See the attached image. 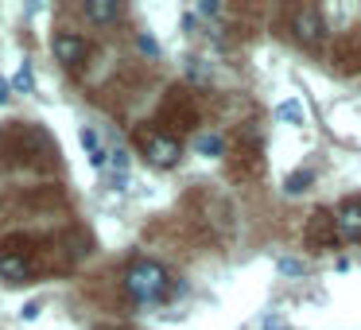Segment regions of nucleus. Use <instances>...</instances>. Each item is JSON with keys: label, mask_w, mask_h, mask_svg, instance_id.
I'll list each match as a JSON object with an SVG mask.
<instances>
[{"label": "nucleus", "mask_w": 361, "mask_h": 330, "mask_svg": "<svg viewBox=\"0 0 361 330\" xmlns=\"http://www.w3.org/2000/svg\"><path fill=\"white\" fill-rule=\"evenodd\" d=\"M125 288L136 303H164L171 295V276L156 260H133L125 272Z\"/></svg>", "instance_id": "1"}, {"label": "nucleus", "mask_w": 361, "mask_h": 330, "mask_svg": "<svg viewBox=\"0 0 361 330\" xmlns=\"http://www.w3.org/2000/svg\"><path fill=\"white\" fill-rule=\"evenodd\" d=\"M226 167L233 183H252L264 175V156H260V140L252 136V128H241L233 136V152H229Z\"/></svg>", "instance_id": "2"}, {"label": "nucleus", "mask_w": 361, "mask_h": 330, "mask_svg": "<svg viewBox=\"0 0 361 330\" xmlns=\"http://www.w3.org/2000/svg\"><path fill=\"white\" fill-rule=\"evenodd\" d=\"M136 144H140L144 156H148L152 164H159V167H171L175 159H179V140H175V136H164V133H148V128H140V133H136Z\"/></svg>", "instance_id": "3"}, {"label": "nucleus", "mask_w": 361, "mask_h": 330, "mask_svg": "<svg viewBox=\"0 0 361 330\" xmlns=\"http://www.w3.org/2000/svg\"><path fill=\"white\" fill-rule=\"evenodd\" d=\"M159 117L171 121L175 128H195V125H198V109H195V102H190L187 90H171V94L164 97V109H159Z\"/></svg>", "instance_id": "4"}, {"label": "nucleus", "mask_w": 361, "mask_h": 330, "mask_svg": "<svg viewBox=\"0 0 361 330\" xmlns=\"http://www.w3.org/2000/svg\"><path fill=\"white\" fill-rule=\"evenodd\" d=\"M338 218L330 210H314L311 218H307V245L311 249H334L338 245Z\"/></svg>", "instance_id": "5"}, {"label": "nucleus", "mask_w": 361, "mask_h": 330, "mask_svg": "<svg viewBox=\"0 0 361 330\" xmlns=\"http://www.w3.org/2000/svg\"><path fill=\"white\" fill-rule=\"evenodd\" d=\"M330 59H334V71H338V74H350V78H353V74H361V35H357V32L338 35Z\"/></svg>", "instance_id": "6"}, {"label": "nucleus", "mask_w": 361, "mask_h": 330, "mask_svg": "<svg viewBox=\"0 0 361 330\" xmlns=\"http://www.w3.org/2000/svg\"><path fill=\"white\" fill-rule=\"evenodd\" d=\"M322 12L319 8H295L291 12V32H295L299 43H307V47H319L322 43Z\"/></svg>", "instance_id": "7"}, {"label": "nucleus", "mask_w": 361, "mask_h": 330, "mask_svg": "<svg viewBox=\"0 0 361 330\" xmlns=\"http://www.w3.org/2000/svg\"><path fill=\"white\" fill-rule=\"evenodd\" d=\"M51 47H55V59L66 63V66H82L86 55H90L86 39H78V35H71V32H59L55 39H51Z\"/></svg>", "instance_id": "8"}, {"label": "nucleus", "mask_w": 361, "mask_h": 330, "mask_svg": "<svg viewBox=\"0 0 361 330\" xmlns=\"http://www.w3.org/2000/svg\"><path fill=\"white\" fill-rule=\"evenodd\" d=\"M338 233L345 241H361V198H345L338 210Z\"/></svg>", "instance_id": "9"}, {"label": "nucleus", "mask_w": 361, "mask_h": 330, "mask_svg": "<svg viewBox=\"0 0 361 330\" xmlns=\"http://www.w3.org/2000/svg\"><path fill=\"white\" fill-rule=\"evenodd\" d=\"M82 148L90 152V164H94V167H105V164H109V152L102 148V140H97L94 128H82Z\"/></svg>", "instance_id": "10"}, {"label": "nucleus", "mask_w": 361, "mask_h": 330, "mask_svg": "<svg viewBox=\"0 0 361 330\" xmlns=\"http://www.w3.org/2000/svg\"><path fill=\"white\" fill-rule=\"evenodd\" d=\"M86 16L94 20V24H109V20L121 16V4H113V0H94V4H86Z\"/></svg>", "instance_id": "11"}, {"label": "nucleus", "mask_w": 361, "mask_h": 330, "mask_svg": "<svg viewBox=\"0 0 361 330\" xmlns=\"http://www.w3.org/2000/svg\"><path fill=\"white\" fill-rule=\"evenodd\" d=\"M195 148L202 152V156H221V152H226V140H221V136H214V133H202L195 140Z\"/></svg>", "instance_id": "12"}, {"label": "nucleus", "mask_w": 361, "mask_h": 330, "mask_svg": "<svg viewBox=\"0 0 361 330\" xmlns=\"http://www.w3.org/2000/svg\"><path fill=\"white\" fill-rule=\"evenodd\" d=\"M276 117L288 121V125H303V105H299V102H283L280 109H276Z\"/></svg>", "instance_id": "13"}, {"label": "nucleus", "mask_w": 361, "mask_h": 330, "mask_svg": "<svg viewBox=\"0 0 361 330\" xmlns=\"http://www.w3.org/2000/svg\"><path fill=\"white\" fill-rule=\"evenodd\" d=\"M311 179H314L311 171H295V175H288V183H283V190H288V195H303V190L311 187Z\"/></svg>", "instance_id": "14"}, {"label": "nucleus", "mask_w": 361, "mask_h": 330, "mask_svg": "<svg viewBox=\"0 0 361 330\" xmlns=\"http://www.w3.org/2000/svg\"><path fill=\"white\" fill-rule=\"evenodd\" d=\"M276 268H280V276H303L307 272V264H303V260H295V257H280V264H276Z\"/></svg>", "instance_id": "15"}, {"label": "nucleus", "mask_w": 361, "mask_h": 330, "mask_svg": "<svg viewBox=\"0 0 361 330\" xmlns=\"http://www.w3.org/2000/svg\"><path fill=\"white\" fill-rule=\"evenodd\" d=\"M32 86H35V82H32V66H20V71H16V90H20V94H27Z\"/></svg>", "instance_id": "16"}, {"label": "nucleus", "mask_w": 361, "mask_h": 330, "mask_svg": "<svg viewBox=\"0 0 361 330\" xmlns=\"http://www.w3.org/2000/svg\"><path fill=\"white\" fill-rule=\"evenodd\" d=\"M264 330H288V322H283L280 314H268V319H264Z\"/></svg>", "instance_id": "17"}, {"label": "nucleus", "mask_w": 361, "mask_h": 330, "mask_svg": "<svg viewBox=\"0 0 361 330\" xmlns=\"http://www.w3.org/2000/svg\"><path fill=\"white\" fill-rule=\"evenodd\" d=\"M0 102H8V86H4V78H0Z\"/></svg>", "instance_id": "18"}]
</instances>
